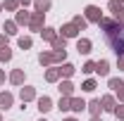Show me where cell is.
Listing matches in <instances>:
<instances>
[{"label":"cell","mask_w":124,"mask_h":121,"mask_svg":"<svg viewBox=\"0 0 124 121\" xmlns=\"http://www.w3.org/2000/svg\"><path fill=\"white\" fill-rule=\"evenodd\" d=\"M57 69H60V76H62V78H72V76L77 74V67H74V64H69V62L60 64Z\"/></svg>","instance_id":"obj_13"},{"label":"cell","mask_w":124,"mask_h":121,"mask_svg":"<svg viewBox=\"0 0 124 121\" xmlns=\"http://www.w3.org/2000/svg\"><path fill=\"white\" fill-rule=\"evenodd\" d=\"M19 100H22V105L33 102V100H36V88H33V86H22V90H19Z\"/></svg>","instance_id":"obj_5"},{"label":"cell","mask_w":124,"mask_h":121,"mask_svg":"<svg viewBox=\"0 0 124 121\" xmlns=\"http://www.w3.org/2000/svg\"><path fill=\"white\" fill-rule=\"evenodd\" d=\"M117 67H119V71H124V55L117 57Z\"/></svg>","instance_id":"obj_34"},{"label":"cell","mask_w":124,"mask_h":121,"mask_svg":"<svg viewBox=\"0 0 124 121\" xmlns=\"http://www.w3.org/2000/svg\"><path fill=\"white\" fill-rule=\"evenodd\" d=\"M95 74L98 76H108L110 74V62L108 60H98L95 62Z\"/></svg>","instance_id":"obj_20"},{"label":"cell","mask_w":124,"mask_h":121,"mask_svg":"<svg viewBox=\"0 0 124 121\" xmlns=\"http://www.w3.org/2000/svg\"><path fill=\"white\" fill-rule=\"evenodd\" d=\"M43 29H46V14H41V12H31L29 31H33V33H41Z\"/></svg>","instance_id":"obj_2"},{"label":"cell","mask_w":124,"mask_h":121,"mask_svg":"<svg viewBox=\"0 0 124 121\" xmlns=\"http://www.w3.org/2000/svg\"><path fill=\"white\" fill-rule=\"evenodd\" d=\"M115 97H117V105H124V88L115 93Z\"/></svg>","instance_id":"obj_32"},{"label":"cell","mask_w":124,"mask_h":121,"mask_svg":"<svg viewBox=\"0 0 124 121\" xmlns=\"http://www.w3.org/2000/svg\"><path fill=\"white\" fill-rule=\"evenodd\" d=\"M86 109H88V114H91V116H100V114H103L100 100H91V102H86Z\"/></svg>","instance_id":"obj_15"},{"label":"cell","mask_w":124,"mask_h":121,"mask_svg":"<svg viewBox=\"0 0 124 121\" xmlns=\"http://www.w3.org/2000/svg\"><path fill=\"white\" fill-rule=\"evenodd\" d=\"M17 2H19V5L24 7V10H26V5H33V0H17Z\"/></svg>","instance_id":"obj_35"},{"label":"cell","mask_w":124,"mask_h":121,"mask_svg":"<svg viewBox=\"0 0 124 121\" xmlns=\"http://www.w3.org/2000/svg\"><path fill=\"white\" fill-rule=\"evenodd\" d=\"M91 121H103V119H100V116H91Z\"/></svg>","instance_id":"obj_38"},{"label":"cell","mask_w":124,"mask_h":121,"mask_svg":"<svg viewBox=\"0 0 124 121\" xmlns=\"http://www.w3.org/2000/svg\"><path fill=\"white\" fill-rule=\"evenodd\" d=\"M15 21H17V26H29V21H31V12H26L24 7H19L15 12Z\"/></svg>","instance_id":"obj_11"},{"label":"cell","mask_w":124,"mask_h":121,"mask_svg":"<svg viewBox=\"0 0 124 121\" xmlns=\"http://www.w3.org/2000/svg\"><path fill=\"white\" fill-rule=\"evenodd\" d=\"M38 64H41V67H53V64H55V52H53V50H43V52L38 55Z\"/></svg>","instance_id":"obj_12"},{"label":"cell","mask_w":124,"mask_h":121,"mask_svg":"<svg viewBox=\"0 0 124 121\" xmlns=\"http://www.w3.org/2000/svg\"><path fill=\"white\" fill-rule=\"evenodd\" d=\"M7 43H10V36L0 33V47H7Z\"/></svg>","instance_id":"obj_33"},{"label":"cell","mask_w":124,"mask_h":121,"mask_svg":"<svg viewBox=\"0 0 124 121\" xmlns=\"http://www.w3.org/2000/svg\"><path fill=\"white\" fill-rule=\"evenodd\" d=\"M100 107H103V112H115V109H117V97H115L112 93L103 95V97H100Z\"/></svg>","instance_id":"obj_6"},{"label":"cell","mask_w":124,"mask_h":121,"mask_svg":"<svg viewBox=\"0 0 124 121\" xmlns=\"http://www.w3.org/2000/svg\"><path fill=\"white\" fill-rule=\"evenodd\" d=\"M17 29H19V26H17L15 19H7V21L2 24V31H5V36H17V33H19Z\"/></svg>","instance_id":"obj_17"},{"label":"cell","mask_w":124,"mask_h":121,"mask_svg":"<svg viewBox=\"0 0 124 121\" xmlns=\"http://www.w3.org/2000/svg\"><path fill=\"white\" fill-rule=\"evenodd\" d=\"M50 47L57 52V50H67V38H62V36H57L53 43H50Z\"/></svg>","instance_id":"obj_24"},{"label":"cell","mask_w":124,"mask_h":121,"mask_svg":"<svg viewBox=\"0 0 124 121\" xmlns=\"http://www.w3.org/2000/svg\"><path fill=\"white\" fill-rule=\"evenodd\" d=\"M57 36H60V33H57V29H53V26H46V29L41 31V38H43V40H48V43H53Z\"/></svg>","instance_id":"obj_18"},{"label":"cell","mask_w":124,"mask_h":121,"mask_svg":"<svg viewBox=\"0 0 124 121\" xmlns=\"http://www.w3.org/2000/svg\"><path fill=\"white\" fill-rule=\"evenodd\" d=\"M7 78H10V83H12V86H19V88H22V86H24V78H26V74H24V69H12Z\"/></svg>","instance_id":"obj_10"},{"label":"cell","mask_w":124,"mask_h":121,"mask_svg":"<svg viewBox=\"0 0 124 121\" xmlns=\"http://www.w3.org/2000/svg\"><path fill=\"white\" fill-rule=\"evenodd\" d=\"M57 33H60L62 38H67V40H69V38H77V36H79V29L69 21V24H62V29H57Z\"/></svg>","instance_id":"obj_9"},{"label":"cell","mask_w":124,"mask_h":121,"mask_svg":"<svg viewBox=\"0 0 124 121\" xmlns=\"http://www.w3.org/2000/svg\"><path fill=\"white\" fill-rule=\"evenodd\" d=\"M15 105V95L10 90H2L0 93V112H7V109H12Z\"/></svg>","instance_id":"obj_7"},{"label":"cell","mask_w":124,"mask_h":121,"mask_svg":"<svg viewBox=\"0 0 124 121\" xmlns=\"http://www.w3.org/2000/svg\"><path fill=\"white\" fill-rule=\"evenodd\" d=\"M0 121H2V114H0Z\"/></svg>","instance_id":"obj_41"},{"label":"cell","mask_w":124,"mask_h":121,"mask_svg":"<svg viewBox=\"0 0 124 121\" xmlns=\"http://www.w3.org/2000/svg\"><path fill=\"white\" fill-rule=\"evenodd\" d=\"M62 121H79V119H74V116H67V119H62Z\"/></svg>","instance_id":"obj_37"},{"label":"cell","mask_w":124,"mask_h":121,"mask_svg":"<svg viewBox=\"0 0 124 121\" xmlns=\"http://www.w3.org/2000/svg\"><path fill=\"white\" fill-rule=\"evenodd\" d=\"M2 10H7V12H17V10H19V2H17V0H5V2H2Z\"/></svg>","instance_id":"obj_29"},{"label":"cell","mask_w":124,"mask_h":121,"mask_svg":"<svg viewBox=\"0 0 124 121\" xmlns=\"http://www.w3.org/2000/svg\"><path fill=\"white\" fill-rule=\"evenodd\" d=\"M72 24H74V26H77L79 31H84L86 26H88V21H86V17H81V14H77V17H74V19H72Z\"/></svg>","instance_id":"obj_27"},{"label":"cell","mask_w":124,"mask_h":121,"mask_svg":"<svg viewBox=\"0 0 124 121\" xmlns=\"http://www.w3.org/2000/svg\"><path fill=\"white\" fill-rule=\"evenodd\" d=\"M81 71H84V74H88V76H91V74H95V62H93V60H88L86 64H84V67H81Z\"/></svg>","instance_id":"obj_30"},{"label":"cell","mask_w":124,"mask_h":121,"mask_svg":"<svg viewBox=\"0 0 124 121\" xmlns=\"http://www.w3.org/2000/svg\"><path fill=\"white\" fill-rule=\"evenodd\" d=\"M108 88L112 93H117V90H122V88H124V81H122V78H108Z\"/></svg>","instance_id":"obj_22"},{"label":"cell","mask_w":124,"mask_h":121,"mask_svg":"<svg viewBox=\"0 0 124 121\" xmlns=\"http://www.w3.org/2000/svg\"><path fill=\"white\" fill-rule=\"evenodd\" d=\"M57 109H60V112H69V109H72V97H62V95H60Z\"/></svg>","instance_id":"obj_26"},{"label":"cell","mask_w":124,"mask_h":121,"mask_svg":"<svg viewBox=\"0 0 124 121\" xmlns=\"http://www.w3.org/2000/svg\"><path fill=\"white\" fill-rule=\"evenodd\" d=\"M77 50H79V55H88L93 50V43L88 40V38H79L77 40Z\"/></svg>","instance_id":"obj_14"},{"label":"cell","mask_w":124,"mask_h":121,"mask_svg":"<svg viewBox=\"0 0 124 121\" xmlns=\"http://www.w3.org/2000/svg\"><path fill=\"white\" fill-rule=\"evenodd\" d=\"M2 83H5V71L0 69V86H2Z\"/></svg>","instance_id":"obj_36"},{"label":"cell","mask_w":124,"mask_h":121,"mask_svg":"<svg viewBox=\"0 0 124 121\" xmlns=\"http://www.w3.org/2000/svg\"><path fill=\"white\" fill-rule=\"evenodd\" d=\"M41 121H48V119H41Z\"/></svg>","instance_id":"obj_42"},{"label":"cell","mask_w":124,"mask_h":121,"mask_svg":"<svg viewBox=\"0 0 124 121\" xmlns=\"http://www.w3.org/2000/svg\"><path fill=\"white\" fill-rule=\"evenodd\" d=\"M10 60H12V50H10V45H7V47H0V62L7 64Z\"/></svg>","instance_id":"obj_28"},{"label":"cell","mask_w":124,"mask_h":121,"mask_svg":"<svg viewBox=\"0 0 124 121\" xmlns=\"http://www.w3.org/2000/svg\"><path fill=\"white\" fill-rule=\"evenodd\" d=\"M0 12H2V2H0Z\"/></svg>","instance_id":"obj_39"},{"label":"cell","mask_w":124,"mask_h":121,"mask_svg":"<svg viewBox=\"0 0 124 121\" xmlns=\"http://www.w3.org/2000/svg\"><path fill=\"white\" fill-rule=\"evenodd\" d=\"M112 114H115V119H117V121H124V105H117V109H115Z\"/></svg>","instance_id":"obj_31"},{"label":"cell","mask_w":124,"mask_h":121,"mask_svg":"<svg viewBox=\"0 0 124 121\" xmlns=\"http://www.w3.org/2000/svg\"><path fill=\"white\" fill-rule=\"evenodd\" d=\"M36 109H38L41 114H48L50 109H55V105H53V100H50L48 95H41V97H36Z\"/></svg>","instance_id":"obj_4"},{"label":"cell","mask_w":124,"mask_h":121,"mask_svg":"<svg viewBox=\"0 0 124 121\" xmlns=\"http://www.w3.org/2000/svg\"><path fill=\"white\" fill-rule=\"evenodd\" d=\"M84 17H86V21L100 24V19H103V10H100L98 5H86V10H84Z\"/></svg>","instance_id":"obj_3"},{"label":"cell","mask_w":124,"mask_h":121,"mask_svg":"<svg viewBox=\"0 0 124 121\" xmlns=\"http://www.w3.org/2000/svg\"><path fill=\"white\" fill-rule=\"evenodd\" d=\"M74 88H77V86H74L69 78H62V83L57 86V90H60L62 97H74Z\"/></svg>","instance_id":"obj_8"},{"label":"cell","mask_w":124,"mask_h":121,"mask_svg":"<svg viewBox=\"0 0 124 121\" xmlns=\"http://www.w3.org/2000/svg\"><path fill=\"white\" fill-rule=\"evenodd\" d=\"M117 2H122V5H124V0H117Z\"/></svg>","instance_id":"obj_40"},{"label":"cell","mask_w":124,"mask_h":121,"mask_svg":"<svg viewBox=\"0 0 124 121\" xmlns=\"http://www.w3.org/2000/svg\"><path fill=\"white\" fill-rule=\"evenodd\" d=\"M95 88H98V83H95V78H86V81L81 83V90H84V93H93Z\"/></svg>","instance_id":"obj_25"},{"label":"cell","mask_w":124,"mask_h":121,"mask_svg":"<svg viewBox=\"0 0 124 121\" xmlns=\"http://www.w3.org/2000/svg\"><path fill=\"white\" fill-rule=\"evenodd\" d=\"M17 45L22 47V50H31V45H33V38H31V36H19Z\"/></svg>","instance_id":"obj_23"},{"label":"cell","mask_w":124,"mask_h":121,"mask_svg":"<svg viewBox=\"0 0 124 121\" xmlns=\"http://www.w3.org/2000/svg\"><path fill=\"white\" fill-rule=\"evenodd\" d=\"M62 76H60V69L57 67H50V69H46V81L48 83H57Z\"/></svg>","instance_id":"obj_19"},{"label":"cell","mask_w":124,"mask_h":121,"mask_svg":"<svg viewBox=\"0 0 124 121\" xmlns=\"http://www.w3.org/2000/svg\"><path fill=\"white\" fill-rule=\"evenodd\" d=\"M84 109H86V100H84V97H72V112H84Z\"/></svg>","instance_id":"obj_21"},{"label":"cell","mask_w":124,"mask_h":121,"mask_svg":"<svg viewBox=\"0 0 124 121\" xmlns=\"http://www.w3.org/2000/svg\"><path fill=\"white\" fill-rule=\"evenodd\" d=\"M108 12H112V19H115L117 24H122V26H124V5H122V2L110 0V2H108Z\"/></svg>","instance_id":"obj_1"},{"label":"cell","mask_w":124,"mask_h":121,"mask_svg":"<svg viewBox=\"0 0 124 121\" xmlns=\"http://www.w3.org/2000/svg\"><path fill=\"white\" fill-rule=\"evenodd\" d=\"M50 7H53V2H50V0H33V12H41V14H46Z\"/></svg>","instance_id":"obj_16"}]
</instances>
